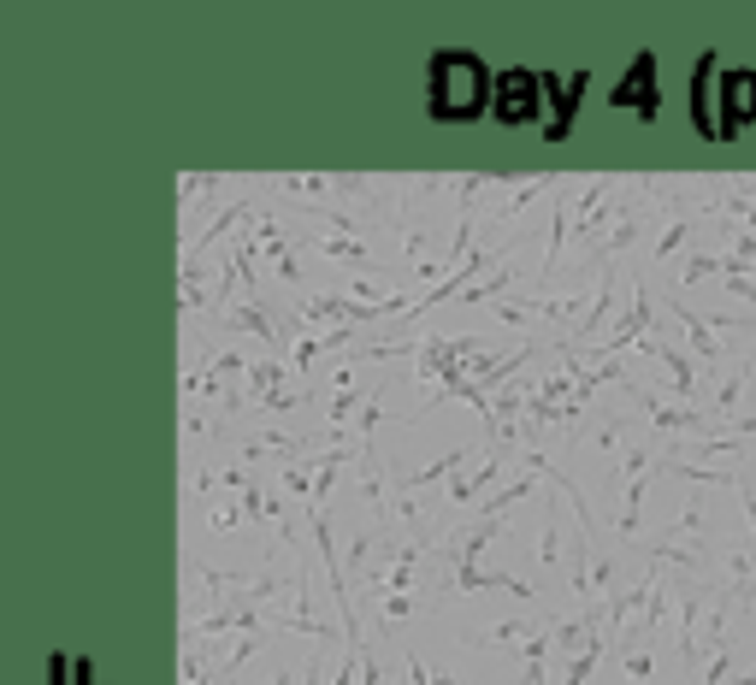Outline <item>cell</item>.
Wrapping results in <instances>:
<instances>
[{
    "instance_id": "obj_1",
    "label": "cell",
    "mask_w": 756,
    "mask_h": 685,
    "mask_svg": "<svg viewBox=\"0 0 756 685\" xmlns=\"http://www.w3.org/2000/svg\"><path fill=\"white\" fill-rule=\"evenodd\" d=\"M432 107L443 119H467L485 107V65L473 54H438L432 60Z\"/></svg>"
},
{
    "instance_id": "obj_2",
    "label": "cell",
    "mask_w": 756,
    "mask_h": 685,
    "mask_svg": "<svg viewBox=\"0 0 756 685\" xmlns=\"http://www.w3.org/2000/svg\"><path fill=\"white\" fill-rule=\"evenodd\" d=\"M538 95H544V77H532V71H503V77H497V119L520 125V119L544 113Z\"/></svg>"
},
{
    "instance_id": "obj_3",
    "label": "cell",
    "mask_w": 756,
    "mask_h": 685,
    "mask_svg": "<svg viewBox=\"0 0 756 685\" xmlns=\"http://www.w3.org/2000/svg\"><path fill=\"white\" fill-rule=\"evenodd\" d=\"M727 113H733V130L756 119V71H733L727 77Z\"/></svg>"
},
{
    "instance_id": "obj_4",
    "label": "cell",
    "mask_w": 756,
    "mask_h": 685,
    "mask_svg": "<svg viewBox=\"0 0 756 685\" xmlns=\"http://www.w3.org/2000/svg\"><path fill=\"white\" fill-rule=\"evenodd\" d=\"M579 83L585 77H573L562 89V77H544V95H550V113H556V125H550V136H562L567 130V119H573V95H579Z\"/></svg>"
},
{
    "instance_id": "obj_5",
    "label": "cell",
    "mask_w": 756,
    "mask_h": 685,
    "mask_svg": "<svg viewBox=\"0 0 756 685\" xmlns=\"http://www.w3.org/2000/svg\"><path fill=\"white\" fill-rule=\"evenodd\" d=\"M709 65H715V60H697V77H692V107H697V130L721 136V119L709 113Z\"/></svg>"
},
{
    "instance_id": "obj_6",
    "label": "cell",
    "mask_w": 756,
    "mask_h": 685,
    "mask_svg": "<svg viewBox=\"0 0 756 685\" xmlns=\"http://www.w3.org/2000/svg\"><path fill=\"white\" fill-rule=\"evenodd\" d=\"M615 101H638L644 113L656 107V101H650V54H644V60L632 65V77H627V83H621V89H615Z\"/></svg>"
},
{
    "instance_id": "obj_7",
    "label": "cell",
    "mask_w": 756,
    "mask_h": 685,
    "mask_svg": "<svg viewBox=\"0 0 756 685\" xmlns=\"http://www.w3.org/2000/svg\"><path fill=\"white\" fill-rule=\"evenodd\" d=\"M54 674H60V685H83V680H77V674H83V668H77V662H71V656H60V662H54Z\"/></svg>"
}]
</instances>
